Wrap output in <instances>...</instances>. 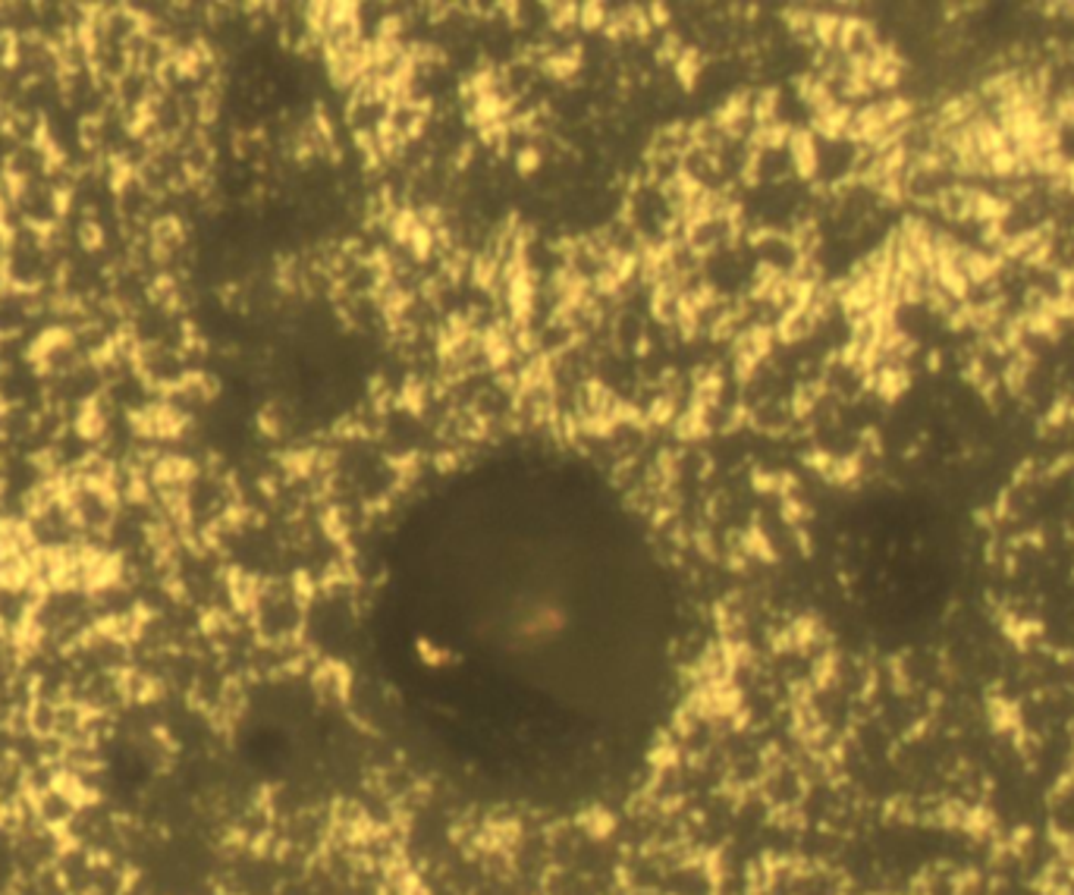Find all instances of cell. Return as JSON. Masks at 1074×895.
I'll list each match as a JSON object with an SVG mask.
<instances>
[{"label":"cell","mask_w":1074,"mask_h":895,"mask_svg":"<svg viewBox=\"0 0 1074 895\" xmlns=\"http://www.w3.org/2000/svg\"><path fill=\"white\" fill-rule=\"evenodd\" d=\"M29 801H32V814H35L41 826L44 830H54L63 839H66V830L73 826V820H76L82 804H85V799L79 795L66 779H58L54 785H48L44 792L32 795Z\"/></svg>","instance_id":"6da1fadb"},{"label":"cell","mask_w":1074,"mask_h":895,"mask_svg":"<svg viewBox=\"0 0 1074 895\" xmlns=\"http://www.w3.org/2000/svg\"><path fill=\"white\" fill-rule=\"evenodd\" d=\"M7 254H10V233L0 227V264L7 261Z\"/></svg>","instance_id":"7a4b0ae2"},{"label":"cell","mask_w":1074,"mask_h":895,"mask_svg":"<svg viewBox=\"0 0 1074 895\" xmlns=\"http://www.w3.org/2000/svg\"><path fill=\"white\" fill-rule=\"evenodd\" d=\"M10 292V280H7V271H3V264H0V299Z\"/></svg>","instance_id":"3957f363"}]
</instances>
